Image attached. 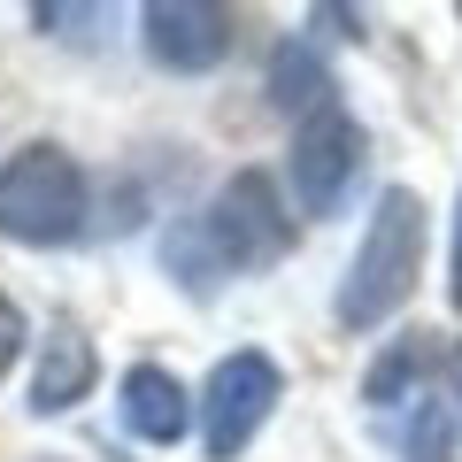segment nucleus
Here are the masks:
<instances>
[{"instance_id": "1", "label": "nucleus", "mask_w": 462, "mask_h": 462, "mask_svg": "<svg viewBox=\"0 0 462 462\" xmlns=\"http://www.w3.org/2000/svg\"><path fill=\"white\" fill-rule=\"evenodd\" d=\"M285 254H293V208H285V193L270 185V170H231L208 208L170 231L162 263L178 285L216 293L224 278H254V270L285 263Z\"/></svg>"}, {"instance_id": "2", "label": "nucleus", "mask_w": 462, "mask_h": 462, "mask_svg": "<svg viewBox=\"0 0 462 462\" xmlns=\"http://www.w3.org/2000/svg\"><path fill=\"white\" fill-rule=\"evenodd\" d=\"M416 270H424V200H416L409 185H385L378 208H370L363 247H355V263H346V278H339V300H331L339 331L393 324L401 300L416 293Z\"/></svg>"}, {"instance_id": "3", "label": "nucleus", "mask_w": 462, "mask_h": 462, "mask_svg": "<svg viewBox=\"0 0 462 462\" xmlns=\"http://www.w3.org/2000/svg\"><path fill=\"white\" fill-rule=\"evenodd\" d=\"M85 208H93V185H85L69 147L32 139V147H16L0 162V239H16V247H69L85 231Z\"/></svg>"}, {"instance_id": "4", "label": "nucleus", "mask_w": 462, "mask_h": 462, "mask_svg": "<svg viewBox=\"0 0 462 462\" xmlns=\"http://www.w3.org/2000/svg\"><path fill=\"white\" fill-rule=\"evenodd\" d=\"M278 393H285V378H278V363H270L263 346H231L224 363L208 370L200 401H193L200 455H208V462H239L254 447V431L278 416Z\"/></svg>"}, {"instance_id": "5", "label": "nucleus", "mask_w": 462, "mask_h": 462, "mask_svg": "<svg viewBox=\"0 0 462 462\" xmlns=\"http://www.w3.org/2000/svg\"><path fill=\"white\" fill-rule=\"evenodd\" d=\"M363 124L339 108V100H324L316 116H300L293 132V162H285V178H293V208L300 216H339L346 193H355V178H363Z\"/></svg>"}, {"instance_id": "6", "label": "nucleus", "mask_w": 462, "mask_h": 462, "mask_svg": "<svg viewBox=\"0 0 462 462\" xmlns=\"http://www.w3.org/2000/svg\"><path fill=\"white\" fill-rule=\"evenodd\" d=\"M139 47L178 78H200L231 54V8H216V0H147L139 8Z\"/></svg>"}, {"instance_id": "7", "label": "nucleus", "mask_w": 462, "mask_h": 462, "mask_svg": "<svg viewBox=\"0 0 462 462\" xmlns=\"http://www.w3.org/2000/svg\"><path fill=\"white\" fill-rule=\"evenodd\" d=\"M116 409H124V431L147 439V447H178L185 424H193V401H185V385L170 378L162 363H132V370H124Z\"/></svg>"}, {"instance_id": "8", "label": "nucleus", "mask_w": 462, "mask_h": 462, "mask_svg": "<svg viewBox=\"0 0 462 462\" xmlns=\"http://www.w3.org/2000/svg\"><path fill=\"white\" fill-rule=\"evenodd\" d=\"M93 378H100V355H93V339H85L78 324H54L47 331V346H39V370H32V416H62V409H78L85 393H93Z\"/></svg>"}, {"instance_id": "9", "label": "nucleus", "mask_w": 462, "mask_h": 462, "mask_svg": "<svg viewBox=\"0 0 462 462\" xmlns=\"http://www.w3.org/2000/svg\"><path fill=\"white\" fill-rule=\"evenodd\" d=\"M270 100H278V108H293V116H316V108L331 100V93H324V62H316L300 39H285L278 62H270Z\"/></svg>"}, {"instance_id": "10", "label": "nucleus", "mask_w": 462, "mask_h": 462, "mask_svg": "<svg viewBox=\"0 0 462 462\" xmlns=\"http://www.w3.org/2000/svg\"><path fill=\"white\" fill-rule=\"evenodd\" d=\"M401 462H455V409L447 401H416L401 424Z\"/></svg>"}, {"instance_id": "11", "label": "nucleus", "mask_w": 462, "mask_h": 462, "mask_svg": "<svg viewBox=\"0 0 462 462\" xmlns=\"http://www.w3.org/2000/svg\"><path fill=\"white\" fill-rule=\"evenodd\" d=\"M416 370H424V339H401V346H385L378 363H370V378H363V401H370V409H393V401H409Z\"/></svg>"}, {"instance_id": "12", "label": "nucleus", "mask_w": 462, "mask_h": 462, "mask_svg": "<svg viewBox=\"0 0 462 462\" xmlns=\"http://www.w3.org/2000/svg\"><path fill=\"white\" fill-rule=\"evenodd\" d=\"M16 363H23V309L0 293V378H8Z\"/></svg>"}, {"instance_id": "13", "label": "nucleus", "mask_w": 462, "mask_h": 462, "mask_svg": "<svg viewBox=\"0 0 462 462\" xmlns=\"http://www.w3.org/2000/svg\"><path fill=\"white\" fill-rule=\"evenodd\" d=\"M447 300L462 309V193H455V231H447Z\"/></svg>"}, {"instance_id": "14", "label": "nucleus", "mask_w": 462, "mask_h": 462, "mask_svg": "<svg viewBox=\"0 0 462 462\" xmlns=\"http://www.w3.org/2000/svg\"><path fill=\"white\" fill-rule=\"evenodd\" d=\"M447 409H455V424H462V346L447 355Z\"/></svg>"}]
</instances>
